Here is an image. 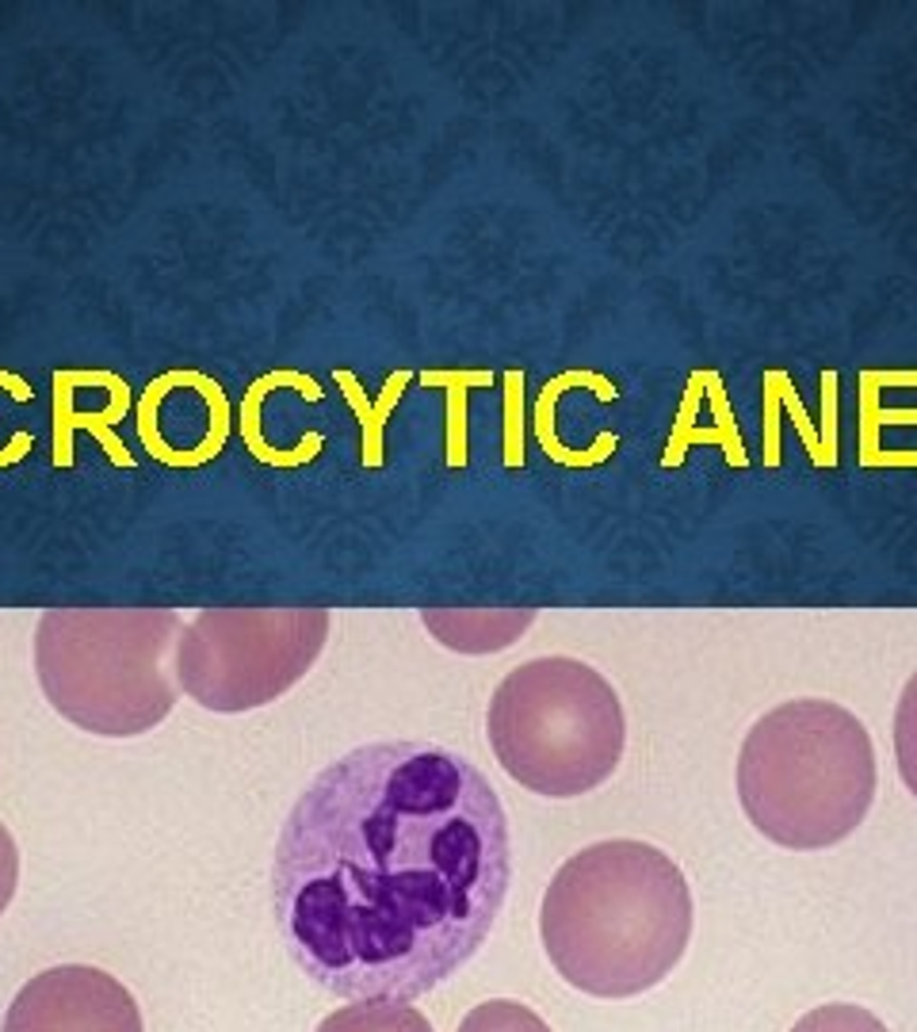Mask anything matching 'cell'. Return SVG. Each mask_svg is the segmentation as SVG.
I'll use <instances>...</instances> for the list:
<instances>
[{"label": "cell", "mask_w": 917, "mask_h": 1032, "mask_svg": "<svg viewBox=\"0 0 917 1032\" xmlns=\"http://www.w3.org/2000/svg\"><path fill=\"white\" fill-rule=\"evenodd\" d=\"M513 880L493 784L432 742H367L294 800L272 860L291 960L349 1002H413L490 937Z\"/></svg>", "instance_id": "1"}, {"label": "cell", "mask_w": 917, "mask_h": 1032, "mask_svg": "<svg viewBox=\"0 0 917 1032\" xmlns=\"http://www.w3.org/2000/svg\"><path fill=\"white\" fill-rule=\"evenodd\" d=\"M554 971L593 998H635L665 983L692 941V891L657 845L612 838L554 872L539 910Z\"/></svg>", "instance_id": "2"}, {"label": "cell", "mask_w": 917, "mask_h": 1032, "mask_svg": "<svg viewBox=\"0 0 917 1032\" xmlns=\"http://www.w3.org/2000/svg\"><path fill=\"white\" fill-rule=\"evenodd\" d=\"M734 780L757 834L795 853L830 849L868 818L876 746L849 707L788 700L750 727Z\"/></svg>", "instance_id": "3"}, {"label": "cell", "mask_w": 917, "mask_h": 1032, "mask_svg": "<svg viewBox=\"0 0 917 1032\" xmlns=\"http://www.w3.org/2000/svg\"><path fill=\"white\" fill-rule=\"evenodd\" d=\"M173 608H50L35 631V674L62 719L100 739H138L176 707Z\"/></svg>", "instance_id": "4"}, {"label": "cell", "mask_w": 917, "mask_h": 1032, "mask_svg": "<svg viewBox=\"0 0 917 1032\" xmlns=\"http://www.w3.org/2000/svg\"><path fill=\"white\" fill-rule=\"evenodd\" d=\"M486 734L498 765L547 800L601 788L624 762L627 719L619 692L566 654L531 658L493 689Z\"/></svg>", "instance_id": "5"}, {"label": "cell", "mask_w": 917, "mask_h": 1032, "mask_svg": "<svg viewBox=\"0 0 917 1032\" xmlns=\"http://www.w3.org/2000/svg\"><path fill=\"white\" fill-rule=\"evenodd\" d=\"M325 639V608H203L176 643V684L206 712H253L310 674Z\"/></svg>", "instance_id": "6"}, {"label": "cell", "mask_w": 917, "mask_h": 1032, "mask_svg": "<svg viewBox=\"0 0 917 1032\" xmlns=\"http://www.w3.org/2000/svg\"><path fill=\"white\" fill-rule=\"evenodd\" d=\"M4 1032H142V1009L115 976L65 964L20 986Z\"/></svg>", "instance_id": "7"}, {"label": "cell", "mask_w": 917, "mask_h": 1032, "mask_svg": "<svg viewBox=\"0 0 917 1032\" xmlns=\"http://www.w3.org/2000/svg\"><path fill=\"white\" fill-rule=\"evenodd\" d=\"M272 390H294V394H302L306 402H322V394H325L322 382L310 379V375H302V372H294V367L268 372V375H261V379H253L246 387V398H241V410H238V432H241V440H246V452L253 455L256 463H264V467H279V470L306 467V463H314L317 452L325 448V437L322 432H306L294 448L268 444V440H264V402H268Z\"/></svg>", "instance_id": "8"}, {"label": "cell", "mask_w": 917, "mask_h": 1032, "mask_svg": "<svg viewBox=\"0 0 917 1032\" xmlns=\"http://www.w3.org/2000/svg\"><path fill=\"white\" fill-rule=\"evenodd\" d=\"M50 387H54V467H73V437H77L80 429L92 432V440L108 452V460L115 463V467H135V455H130L127 448H123V440L115 437V425H120L130 413V405H135L130 382L123 379V375L115 379V387L108 390L111 402L96 413L73 405L77 387L65 379V372L50 375Z\"/></svg>", "instance_id": "9"}, {"label": "cell", "mask_w": 917, "mask_h": 1032, "mask_svg": "<svg viewBox=\"0 0 917 1032\" xmlns=\"http://www.w3.org/2000/svg\"><path fill=\"white\" fill-rule=\"evenodd\" d=\"M420 624L443 646L463 654H486L516 643L536 624V612L516 608H432L420 612Z\"/></svg>", "instance_id": "10"}, {"label": "cell", "mask_w": 917, "mask_h": 1032, "mask_svg": "<svg viewBox=\"0 0 917 1032\" xmlns=\"http://www.w3.org/2000/svg\"><path fill=\"white\" fill-rule=\"evenodd\" d=\"M317 1032H436L410 1002H352L329 1014Z\"/></svg>", "instance_id": "11"}, {"label": "cell", "mask_w": 917, "mask_h": 1032, "mask_svg": "<svg viewBox=\"0 0 917 1032\" xmlns=\"http://www.w3.org/2000/svg\"><path fill=\"white\" fill-rule=\"evenodd\" d=\"M410 382V372H398L387 379V387H382V394L375 398V402H367V394L360 390L356 375L352 372H337V387L344 390V398H349L352 413L360 417V425H364V463L367 467H379L382 463V425H387V413L394 410V402L402 398V387Z\"/></svg>", "instance_id": "12"}, {"label": "cell", "mask_w": 917, "mask_h": 1032, "mask_svg": "<svg viewBox=\"0 0 917 1032\" xmlns=\"http://www.w3.org/2000/svg\"><path fill=\"white\" fill-rule=\"evenodd\" d=\"M458 1032H551V1024L536 1009L524 1006V1002L498 998L470 1009L463 1017V1024H458Z\"/></svg>", "instance_id": "13"}, {"label": "cell", "mask_w": 917, "mask_h": 1032, "mask_svg": "<svg viewBox=\"0 0 917 1032\" xmlns=\"http://www.w3.org/2000/svg\"><path fill=\"white\" fill-rule=\"evenodd\" d=\"M791 1032H887V1024L871 1009L853 1006V1002H826V1006L799 1017Z\"/></svg>", "instance_id": "14"}, {"label": "cell", "mask_w": 917, "mask_h": 1032, "mask_svg": "<svg viewBox=\"0 0 917 1032\" xmlns=\"http://www.w3.org/2000/svg\"><path fill=\"white\" fill-rule=\"evenodd\" d=\"M894 757H899V772L909 795L917 800V674L906 681L899 712H894Z\"/></svg>", "instance_id": "15"}, {"label": "cell", "mask_w": 917, "mask_h": 1032, "mask_svg": "<svg viewBox=\"0 0 917 1032\" xmlns=\"http://www.w3.org/2000/svg\"><path fill=\"white\" fill-rule=\"evenodd\" d=\"M0 390H9V394L16 398V402H32V398H35L32 382L20 379L16 372H0ZM32 452H35V437H32V432H16V437H12L9 444L0 448V467H12V463L27 460Z\"/></svg>", "instance_id": "16"}, {"label": "cell", "mask_w": 917, "mask_h": 1032, "mask_svg": "<svg viewBox=\"0 0 917 1032\" xmlns=\"http://www.w3.org/2000/svg\"><path fill=\"white\" fill-rule=\"evenodd\" d=\"M20 883V849L16 838L9 834V826L0 822V914L9 910L12 895H16Z\"/></svg>", "instance_id": "17"}]
</instances>
